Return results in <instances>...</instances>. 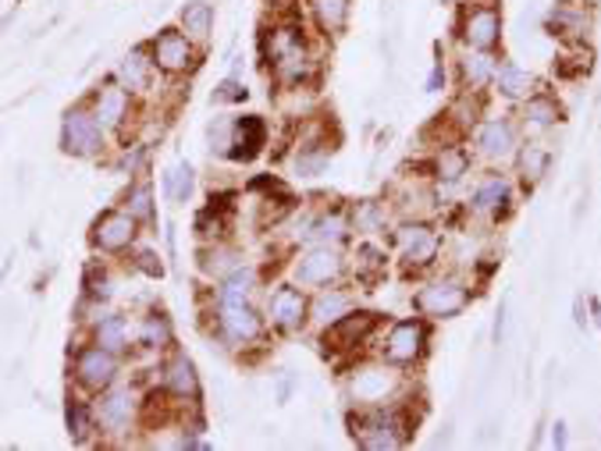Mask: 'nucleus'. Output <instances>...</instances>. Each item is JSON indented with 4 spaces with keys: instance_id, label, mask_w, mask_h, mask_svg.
<instances>
[{
    "instance_id": "5701e85b",
    "label": "nucleus",
    "mask_w": 601,
    "mask_h": 451,
    "mask_svg": "<svg viewBox=\"0 0 601 451\" xmlns=\"http://www.w3.org/2000/svg\"><path fill=\"white\" fill-rule=\"evenodd\" d=\"M182 29L189 33V39H199V44H207L210 29H213V8L204 4V0H193V4H185V11H182Z\"/></svg>"
},
{
    "instance_id": "20e7f679",
    "label": "nucleus",
    "mask_w": 601,
    "mask_h": 451,
    "mask_svg": "<svg viewBox=\"0 0 601 451\" xmlns=\"http://www.w3.org/2000/svg\"><path fill=\"white\" fill-rule=\"evenodd\" d=\"M118 377V359L114 352H107L100 345H86L83 352L75 355V380L86 391H107Z\"/></svg>"
},
{
    "instance_id": "9b49d317",
    "label": "nucleus",
    "mask_w": 601,
    "mask_h": 451,
    "mask_svg": "<svg viewBox=\"0 0 601 451\" xmlns=\"http://www.w3.org/2000/svg\"><path fill=\"white\" fill-rule=\"evenodd\" d=\"M339 270H342V259L335 249H314V253H306L299 259V267H296V281L299 284H310V289H317V284H331L339 278Z\"/></svg>"
},
{
    "instance_id": "4c0bfd02",
    "label": "nucleus",
    "mask_w": 601,
    "mask_h": 451,
    "mask_svg": "<svg viewBox=\"0 0 601 451\" xmlns=\"http://www.w3.org/2000/svg\"><path fill=\"white\" fill-rule=\"evenodd\" d=\"M314 242H339L342 235H345V221L342 217H320V221L306 231Z\"/></svg>"
},
{
    "instance_id": "ddd939ff",
    "label": "nucleus",
    "mask_w": 601,
    "mask_h": 451,
    "mask_svg": "<svg viewBox=\"0 0 601 451\" xmlns=\"http://www.w3.org/2000/svg\"><path fill=\"white\" fill-rule=\"evenodd\" d=\"M97 423L107 434H125L128 423H132V394L128 391H111V394L100 391Z\"/></svg>"
},
{
    "instance_id": "0eeeda50",
    "label": "nucleus",
    "mask_w": 601,
    "mask_h": 451,
    "mask_svg": "<svg viewBox=\"0 0 601 451\" xmlns=\"http://www.w3.org/2000/svg\"><path fill=\"white\" fill-rule=\"evenodd\" d=\"M103 125L97 121V114H86V111H72L64 118V132H61V143L69 149L72 157H97L103 149Z\"/></svg>"
},
{
    "instance_id": "ea45409f",
    "label": "nucleus",
    "mask_w": 601,
    "mask_h": 451,
    "mask_svg": "<svg viewBox=\"0 0 601 451\" xmlns=\"http://www.w3.org/2000/svg\"><path fill=\"white\" fill-rule=\"evenodd\" d=\"M139 267L146 270V275H154V278L164 275V267L157 264V256H154V253H139Z\"/></svg>"
},
{
    "instance_id": "393cba45",
    "label": "nucleus",
    "mask_w": 601,
    "mask_h": 451,
    "mask_svg": "<svg viewBox=\"0 0 601 451\" xmlns=\"http://www.w3.org/2000/svg\"><path fill=\"white\" fill-rule=\"evenodd\" d=\"M150 64L154 61H146L143 50H132L128 58L122 61V68H118V78H122V86L132 89V93L150 86Z\"/></svg>"
},
{
    "instance_id": "72a5a7b5",
    "label": "nucleus",
    "mask_w": 601,
    "mask_h": 451,
    "mask_svg": "<svg viewBox=\"0 0 601 451\" xmlns=\"http://www.w3.org/2000/svg\"><path fill=\"white\" fill-rule=\"evenodd\" d=\"M384 256L373 249V245H359V253H356V270H359V278L364 281H378L384 275Z\"/></svg>"
},
{
    "instance_id": "58836bf2",
    "label": "nucleus",
    "mask_w": 601,
    "mask_h": 451,
    "mask_svg": "<svg viewBox=\"0 0 601 451\" xmlns=\"http://www.w3.org/2000/svg\"><path fill=\"white\" fill-rule=\"evenodd\" d=\"M328 154H303L299 157V163H296V168H299V174H306V178H314V174H320V171H324L328 168Z\"/></svg>"
},
{
    "instance_id": "c85d7f7f",
    "label": "nucleus",
    "mask_w": 601,
    "mask_h": 451,
    "mask_svg": "<svg viewBox=\"0 0 601 451\" xmlns=\"http://www.w3.org/2000/svg\"><path fill=\"white\" fill-rule=\"evenodd\" d=\"M392 388L389 370H364L356 377V394L359 402H384V394Z\"/></svg>"
},
{
    "instance_id": "473e14b6",
    "label": "nucleus",
    "mask_w": 601,
    "mask_h": 451,
    "mask_svg": "<svg viewBox=\"0 0 601 451\" xmlns=\"http://www.w3.org/2000/svg\"><path fill=\"white\" fill-rule=\"evenodd\" d=\"M164 188L175 203H189V196H193V168L189 163H179V168L164 178Z\"/></svg>"
},
{
    "instance_id": "cd10ccee",
    "label": "nucleus",
    "mask_w": 601,
    "mask_h": 451,
    "mask_svg": "<svg viewBox=\"0 0 601 451\" xmlns=\"http://www.w3.org/2000/svg\"><path fill=\"white\" fill-rule=\"evenodd\" d=\"M64 416H69V434H72V441H75V444H86L89 434L97 430V423H93L89 405L78 402V399H69V409H64Z\"/></svg>"
},
{
    "instance_id": "1a4fd4ad",
    "label": "nucleus",
    "mask_w": 601,
    "mask_h": 451,
    "mask_svg": "<svg viewBox=\"0 0 601 451\" xmlns=\"http://www.w3.org/2000/svg\"><path fill=\"white\" fill-rule=\"evenodd\" d=\"M136 228L139 221L128 210H111L100 217L97 228H93V242H97V249L103 253H122L136 242Z\"/></svg>"
},
{
    "instance_id": "c9c22d12",
    "label": "nucleus",
    "mask_w": 601,
    "mask_h": 451,
    "mask_svg": "<svg viewBox=\"0 0 601 451\" xmlns=\"http://www.w3.org/2000/svg\"><path fill=\"white\" fill-rule=\"evenodd\" d=\"M128 214L136 217V221H154V193L150 185H136L128 193Z\"/></svg>"
},
{
    "instance_id": "f257e3e1",
    "label": "nucleus",
    "mask_w": 601,
    "mask_h": 451,
    "mask_svg": "<svg viewBox=\"0 0 601 451\" xmlns=\"http://www.w3.org/2000/svg\"><path fill=\"white\" fill-rule=\"evenodd\" d=\"M353 427H356L359 448L392 451V448L409 441V427H413V423L406 416H398V413H370L364 419H356Z\"/></svg>"
},
{
    "instance_id": "bb28decb",
    "label": "nucleus",
    "mask_w": 601,
    "mask_h": 451,
    "mask_svg": "<svg viewBox=\"0 0 601 451\" xmlns=\"http://www.w3.org/2000/svg\"><path fill=\"white\" fill-rule=\"evenodd\" d=\"M314 19L324 33H339L349 19V0H314Z\"/></svg>"
},
{
    "instance_id": "9d476101",
    "label": "nucleus",
    "mask_w": 601,
    "mask_h": 451,
    "mask_svg": "<svg viewBox=\"0 0 601 451\" xmlns=\"http://www.w3.org/2000/svg\"><path fill=\"white\" fill-rule=\"evenodd\" d=\"M221 327L235 341L260 338V317L246 306L243 295H221Z\"/></svg>"
},
{
    "instance_id": "4be33fe9",
    "label": "nucleus",
    "mask_w": 601,
    "mask_h": 451,
    "mask_svg": "<svg viewBox=\"0 0 601 451\" xmlns=\"http://www.w3.org/2000/svg\"><path fill=\"white\" fill-rule=\"evenodd\" d=\"M459 68H463L466 89H480L488 78H495V72H499V64H495V58H491L488 50H470V53H466V58L459 61Z\"/></svg>"
},
{
    "instance_id": "f8f14e48",
    "label": "nucleus",
    "mask_w": 601,
    "mask_h": 451,
    "mask_svg": "<svg viewBox=\"0 0 601 451\" xmlns=\"http://www.w3.org/2000/svg\"><path fill=\"white\" fill-rule=\"evenodd\" d=\"M373 324H378L373 313H345V317H339L335 324H331L328 345L331 349H353V345H359V341L373 331Z\"/></svg>"
},
{
    "instance_id": "b1692460",
    "label": "nucleus",
    "mask_w": 601,
    "mask_h": 451,
    "mask_svg": "<svg viewBox=\"0 0 601 451\" xmlns=\"http://www.w3.org/2000/svg\"><path fill=\"white\" fill-rule=\"evenodd\" d=\"M549 163H552V154L538 143H530L519 149V174H524L527 185H538L544 174H549Z\"/></svg>"
},
{
    "instance_id": "412c9836",
    "label": "nucleus",
    "mask_w": 601,
    "mask_h": 451,
    "mask_svg": "<svg viewBox=\"0 0 601 451\" xmlns=\"http://www.w3.org/2000/svg\"><path fill=\"white\" fill-rule=\"evenodd\" d=\"M505 199H510V182L502 174H491L477 185L474 193V210L477 214H502Z\"/></svg>"
},
{
    "instance_id": "6ab92c4d",
    "label": "nucleus",
    "mask_w": 601,
    "mask_h": 451,
    "mask_svg": "<svg viewBox=\"0 0 601 451\" xmlns=\"http://www.w3.org/2000/svg\"><path fill=\"white\" fill-rule=\"evenodd\" d=\"M267 143V125L260 118H238V125H235V143L238 149H232V157L235 160H253L260 154V146Z\"/></svg>"
},
{
    "instance_id": "2f4dec72",
    "label": "nucleus",
    "mask_w": 601,
    "mask_h": 451,
    "mask_svg": "<svg viewBox=\"0 0 601 451\" xmlns=\"http://www.w3.org/2000/svg\"><path fill=\"white\" fill-rule=\"evenodd\" d=\"M587 11H580V8H569V4H563L555 11V19H552V29H559L563 36H584L587 33ZM555 33V36H559Z\"/></svg>"
},
{
    "instance_id": "6e6552de",
    "label": "nucleus",
    "mask_w": 601,
    "mask_h": 451,
    "mask_svg": "<svg viewBox=\"0 0 601 451\" xmlns=\"http://www.w3.org/2000/svg\"><path fill=\"white\" fill-rule=\"evenodd\" d=\"M427 352V327L420 320H403L389 331L384 341V359L392 366H413Z\"/></svg>"
},
{
    "instance_id": "a211bd4d",
    "label": "nucleus",
    "mask_w": 601,
    "mask_h": 451,
    "mask_svg": "<svg viewBox=\"0 0 601 451\" xmlns=\"http://www.w3.org/2000/svg\"><path fill=\"white\" fill-rule=\"evenodd\" d=\"M524 121H527L530 132H544V129H552L563 121V107H559V100L549 97V93H533L524 107Z\"/></svg>"
},
{
    "instance_id": "a878e982",
    "label": "nucleus",
    "mask_w": 601,
    "mask_h": 451,
    "mask_svg": "<svg viewBox=\"0 0 601 451\" xmlns=\"http://www.w3.org/2000/svg\"><path fill=\"white\" fill-rule=\"evenodd\" d=\"M466 171H470V154H466L463 146H445L442 157L434 163V174L442 178V182H459Z\"/></svg>"
},
{
    "instance_id": "7c9ffc66",
    "label": "nucleus",
    "mask_w": 601,
    "mask_h": 451,
    "mask_svg": "<svg viewBox=\"0 0 601 451\" xmlns=\"http://www.w3.org/2000/svg\"><path fill=\"white\" fill-rule=\"evenodd\" d=\"M345 309H349V295L345 292H324L314 303V317L320 324H335L339 317H345Z\"/></svg>"
},
{
    "instance_id": "f704fd0d",
    "label": "nucleus",
    "mask_w": 601,
    "mask_h": 451,
    "mask_svg": "<svg viewBox=\"0 0 601 451\" xmlns=\"http://www.w3.org/2000/svg\"><path fill=\"white\" fill-rule=\"evenodd\" d=\"M143 341L150 349H164L168 341H171V327H168L164 317H160V313H154V317L143 320Z\"/></svg>"
},
{
    "instance_id": "2eb2a0df",
    "label": "nucleus",
    "mask_w": 601,
    "mask_h": 451,
    "mask_svg": "<svg viewBox=\"0 0 601 451\" xmlns=\"http://www.w3.org/2000/svg\"><path fill=\"white\" fill-rule=\"evenodd\" d=\"M477 146H480V154H488V157H510L513 154V146H516V132L513 125L505 118H495V121H485V125L477 129Z\"/></svg>"
},
{
    "instance_id": "7ed1b4c3",
    "label": "nucleus",
    "mask_w": 601,
    "mask_h": 451,
    "mask_svg": "<svg viewBox=\"0 0 601 451\" xmlns=\"http://www.w3.org/2000/svg\"><path fill=\"white\" fill-rule=\"evenodd\" d=\"M395 245L403 253L406 267H417V270L431 267L438 253H442V239H438V231L431 224H403L395 235Z\"/></svg>"
},
{
    "instance_id": "423d86ee",
    "label": "nucleus",
    "mask_w": 601,
    "mask_h": 451,
    "mask_svg": "<svg viewBox=\"0 0 601 451\" xmlns=\"http://www.w3.org/2000/svg\"><path fill=\"white\" fill-rule=\"evenodd\" d=\"M150 61L154 68L168 75H182L189 72L196 64V50H193V39L179 33V29H164L157 39H154V50H150Z\"/></svg>"
},
{
    "instance_id": "dca6fc26",
    "label": "nucleus",
    "mask_w": 601,
    "mask_h": 451,
    "mask_svg": "<svg viewBox=\"0 0 601 451\" xmlns=\"http://www.w3.org/2000/svg\"><path fill=\"white\" fill-rule=\"evenodd\" d=\"M128 107H132V100H128V89L125 86H100V93H97V121L103 129H118L122 121L128 118Z\"/></svg>"
},
{
    "instance_id": "37998d69",
    "label": "nucleus",
    "mask_w": 601,
    "mask_h": 451,
    "mask_svg": "<svg viewBox=\"0 0 601 451\" xmlns=\"http://www.w3.org/2000/svg\"><path fill=\"white\" fill-rule=\"evenodd\" d=\"M591 4H594V8H601V0H591Z\"/></svg>"
},
{
    "instance_id": "e433bc0d",
    "label": "nucleus",
    "mask_w": 601,
    "mask_h": 451,
    "mask_svg": "<svg viewBox=\"0 0 601 451\" xmlns=\"http://www.w3.org/2000/svg\"><path fill=\"white\" fill-rule=\"evenodd\" d=\"M235 267L238 264H235V253L232 249H210V253H204V270H207V275L229 278Z\"/></svg>"
},
{
    "instance_id": "f03ea898",
    "label": "nucleus",
    "mask_w": 601,
    "mask_h": 451,
    "mask_svg": "<svg viewBox=\"0 0 601 451\" xmlns=\"http://www.w3.org/2000/svg\"><path fill=\"white\" fill-rule=\"evenodd\" d=\"M413 306H417L424 317H434V320L456 317V313H463L466 306H470V289H466V284L456 281V278L434 281V284H427L424 292H417Z\"/></svg>"
},
{
    "instance_id": "4468645a",
    "label": "nucleus",
    "mask_w": 601,
    "mask_h": 451,
    "mask_svg": "<svg viewBox=\"0 0 601 451\" xmlns=\"http://www.w3.org/2000/svg\"><path fill=\"white\" fill-rule=\"evenodd\" d=\"M306 309L310 306H306L303 292H296V289H278L271 295V320H274V327H282V331H296V327H303Z\"/></svg>"
},
{
    "instance_id": "39448f33",
    "label": "nucleus",
    "mask_w": 601,
    "mask_h": 451,
    "mask_svg": "<svg viewBox=\"0 0 601 451\" xmlns=\"http://www.w3.org/2000/svg\"><path fill=\"white\" fill-rule=\"evenodd\" d=\"M463 39L470 50H495L502 39V15L495 4H470L463 19Z\"/></svg>"
},
{
    "instance_id": "f3484780",
    "label": "nucleus",
    "mask_w": 601,
    "mask_h": 451,
    "mask_svg": "<svg viewBox=\"0 0 601 451\" xmlns=\"http://www.w3.org/2000/svg\"><path fill=\"white\" fill-rule=\"evenodd\" d=\"M164 385H168L171 394H179V399H196L199 380H196V370H193L189 355H182V352L171 355L168 366H164Z\"/></svg>"
},
{
    "instance_id": "a19ab883",
    "label": "nucleus",
    "mask_w": 601,
    "mask_h": 451,
    "mask_svg": "<svg viewBox=\"0 0 601 451\" xmlns=\"http://www.w3.org/2000/svg\"><path fill=\"white\" fill-rule=\"evenodd\" d=\"M442 86H445V64L438 61V64H434V72H431V82H427V89H431V93H438V89H442Z\"/></svg>"
},
{
    "instance_id": "c756f323",
    "label": "nucleus",
    "mask_w": 601,
    "mask_h": 451,
    "mask_svg": "<svg viewBox=\"0 0 601 451\" xmlns=\"http://www.w3.org/2000/svg\"><path fill=\"white\" fill-rule=\"evenodd\" d=\"M93 338H97V345L107 352H122L125 341H128V327L122 317H103L97 324V331H93Z\"/></svg>"
},
{
    "instance_id": "79ce46f5",
    "label": "nucleus",
    "mask_w": 601,
    "mask_h": 451,
    "mask_svg": "<svg viewBox=\"0 0 601 451\" xmlns=\"http://www.w3.org/2000/svg\"><path fill=\"white\" fill-rule=\"evenodd\" d=\"M552 430H555V434H552V444H555V448H563V444H566V423H555Z\"/></svg>"
},
{
    "instance_id": "aec40b11",
    "label": "nucleus",
    "mask_w": 601,
    "mask_h": 451,
    "mask_svg": "<svg viewBox=\"0 0 601 451\" xmlns=\"http://www.w3.org/2000/svg\"><path fill=\"white\" fill-rule=\"evenodd\" d=\"M495 86L502 97H510V100H524L533 93V86H538V78H533L527 68H519V64H502L499 72H495Z\"/></svg>"
}]
</instances>
